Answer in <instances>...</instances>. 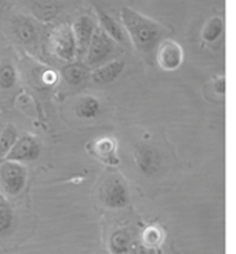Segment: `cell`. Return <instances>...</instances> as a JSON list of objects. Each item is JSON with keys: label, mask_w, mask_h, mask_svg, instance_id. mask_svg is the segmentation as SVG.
Wrapping results in <instances>:
<instances>
[{"label": "cell", "mask_w": 236, "mask_h": 254, "mask_svg": "<svg viewBox=\"0 0 236 254\" xmlns=\"http://www.w3.org/2000/svg\"><path fill=\"white\" fill-rule=\"evenodd\" d=\"M120 19L134 49L142 54H151L159 47L162 39L166 35V29L160 24L130 7L121 8Z\"/></svg>", "instance_id": "1"}, {"label": "cell", "mask_w": 236, "mask_h": 254, "mask_svg": "<svg viewBox=\"0 0 236 254\" xmlns=\"http://www.w3.org/2000/svg\"><path fill=\"white\" fill-rule=\"evenodd\" d=\"M50 45L56 57L59 58L61 61L73 63L77 54V45L72 26H57L51 33Z\"/></svg>", "instance_id": "2"}, {"label": "cell", "mask_w": 236, "mask_h": 254, "mask_svg": "<svg viewBox=\"0 0 236 254\" xmlns=\"http://www.w3.org/2000/svg\"><path fill=\"white\" fill-rule=\"evenodd\" d=\"M0 183L8 196H17L26 184V169L19 162L7 160L0 167Z\"/></svg>", "instance_id": "3"}, {"label": "cell", "mask_w": 236, "mask_h": 254, "mask_svg": "<svg viewBox=\"0 0 236 254\" xmlns=\"http://www.w3.org/2000/svg\"><path fill=\"white\" fill-rule=\"evenodd\" d=\"M101 202L108 207H121L127 203V187L118 174L104 180L100 190Z\"/></svg>", "instance_id": "4"}, {"label": "cell", "mask_w": 236, "mask_h": 254, "mask_svg": "<svg viewBox=\"0 0 236 254\" xmlns=\"http://www.w3.org/2000/svg\"><path fill=\"white\" fill-rule=\"evenodd\" d=\"M114 51V39L109 36L102 28H97L94 36L90 42L86 56V63L89 65H100L105 63Z\"/></svg>", "instance_id": "5"}, {"label": "cell", "mask_w": 236, "mask_h": 254, "mask_svg": "<svg viewBox=\"0 0 236 254\" xmlns=\"http://www.w3.org/2000/svg\"><path fill=\"white\" fill-rule=\"evenodd\" d=\"M40 144L32 135H24L17 140L10 152L6 155V160L11 162H32L40 156Z\"/></svg>", "instance_id": "6"}, {"label": "cell", "mask_w": 236, "mask_h": 254, "mask_svg": "<svg viewBox=\"0 0 236 254\" xmlns=\"http://www.w3.org/2000/svg\"><path fill=\"white\" fill-rule=\"evenodd\" d=\"M184 60L182 47L174 40H165L158 47V64L165 70L178 69Z\"/></svg>", "instance_id": "7"}, {"label": "cell", "mask_w": 236, "mask_h": 254, "mask_svg": "<svg viewBox=\"0 0 236 254\" xmlns=\"http://www.w3.org/2000/svg\"><path fill=\"white\" fill-rule=\"evenodd\" d=\"M89 152L100 162L108 166L119 165V156L116 151V141L111 137H101L91 141L87 145Z\"/></svg>", "instance_id": "8"}, {"label": "cell", "mask_w": 236, "mask_h": 254, "mask_svg": "<svg viewBox=\"0 0 236 254\" xmlns=\"http://www.w3.org/2000/svg\"><path fill=\"white\" fill-rule=\"evenodd\" d=\"M72 29H73V33H75V39H76L77 53L83 54V53L87 51L90 42H91V39L94 36V32L97 29L96 22L89 15H80L73 22Z\"/></svg>", "instance_id": "9"}, {"label": "cell", "mask_w": 236, "mask_h": 254, "mask_svg": "<svg viewBox=\"0 0 236 254\" xmlns=\"http://www.w3.org/2000/svg\"><path fill=\"white\" fill-rule=\"evenodd\" d=\"M11 31H13L14 38L17 39L21 45L35 46L38 42V26L28 17H24V15L15 17L11 22Z\"/></svg>", "instance_id": "10"}, {"label": "cell", "mask_w": 236, "mask_h": 254, "mask_svg": "<svg viewBox=\"0 0 236 254\" xmlns=\"http://www.w3.org/2000/svg\"><path fill=\"white\" fill-rule=\"evenodd\" d=\"M134 159L135 165L138 166L140 172L144 173L145 176L158 172L159 169L160 156L152 146L140 145L138 148H135Z\"/></svg>", "instance_id": "11"}, {"label": "cell", "mask_w": 236, "mask_h": 254, "mask_svg": "<svg viewBox=\"0 0 236 254\" xmlns=\"http://www.w3.org/2000/svg\"><path fill=\"white\" fill-rule=\"evenodd\" d=\"M124 66L126 65L123 61H119V60L111 61V63L105 64V65L100 66L98 69L94 70L91 75V79L97 84H108V83L115 82L116 79L121 75Z\"/></svg>", "instance_id": "12"}, {"label": "cell", "mask_w": 236, "mask_h": 254, "mask_svg": "<svg viewBox=\"0 0 236 254\" xmlns=\"http://www.w3.org/2000/svg\"><path fill=\"white\" fill-rule=\"evenodd\" d=\"M32 13L42 21H50L56 18L61 10V3L58 0H31Z\"/></svg>", "instance_id": "13"}, {"label": "cell", "mask_w": 236, "mask_h": 254, "mask_svg": "<svg viewBox=\"0 0 236 254\" xmlns=\"http://www.w3.org/2000/svg\"><path fill=\"white\" fill-rule=\"evenodd\" d=\"M100 108H101L100 101L96 97L86 95L76 102L75 112H76V116H79L80 119H94L97 115L100 114Z\"/></svg>", "instance_id": "14"}, {"label": "cell", "mask_w": 236, "mask_h": 254, "mask_svg": "<svg viewBox=\"0 0 236 254\" xmlns=\"http://www.w3.org/2000/svg\"><path fill=\"white\" fill-rule=\"evenodd\" d=\"M97 15H98V19H100V25L104 31L108 33L111 38L114 39L115 42H123L124 40V32H123V28H121L115 19L112 18L109 14H107L102 10H97Z\"/></svg>", "instance_id": "15"}, {"label": "cell", "mask_w": 236, "mask_h": 254, "mask_svg": "<svg viewBox=\"0 0 236 254\" xmlns=\"http://www.w3.org/2000/svg\"><path fill=\"white\" fill-rule=\"evenodd\" d=\"M224 32V19L221 17H211L202 31V38L207 43L216 42Z\"/></svg>", "instance_id": "16"}, {"label": "cell", "mask_w": 236, "mask_h": 254, "mask_svg": "<svg viewBox=\"0 0 236 254\" xmlns=\"http://www.w3.org/2000/svg\"><path fill=\"white\" fill-rule=\"evenodd\" d=\"M62 76H64L65 80L69 84L76 86V84H80V83H83L86 80L87 69L84 68L83 65H80V64L70 63L69 65H66L62 69Z\"/></svg>", "instance_id": "17"}, {"label": "cell", "mask_w": 236, "mask_h": 254, "mask_svg": "<svg viewBox=\"0 0 236 254\" xmlns=\"http://www.w3.org/2000/svg\"><path fill=\"white\" fill-rule=\"evenodd\" d=\"M17 83V69L11 63L0 64V89H13Z\"/></svg>", "instance_id": "18"}, {"label": "cell", "mask_w": 236, "mask_h": 254, "mask_svg": "<svg viewBox=\"0 0 236 254\" xmlns=\"http://www.w3.org/2000/svg\"><path fill=\"white\" fill-rule=\"evenodd\" d=\"M17 140H18L17 128L13 125H8L0 135V156L6 158V155L10 152V149L13 148Z\"/></svg>", "instance_id": "19"}, {"label": "cell", "mask_w": 236, "mask_h": 254, "mask_svg": "<svg viewBox=\"0 0 236 254\" xmlns=\"http://www.w3.org/2000/svg\"><path fill=\"white\" fill-rule=\"evenodd\" d=\"M14 216L11 209L4 203H0V235H6L13 227Z\"/></svg>", "instance_id": "20"}, {"label": "cell", "mask_w": 236, "mask_h": 254, "mask_svg": "<svg viewBox=\"0 0 236 254\" xmlns=\"http://www.w3.org/2000/svg\"><path fill=\"white\" fill-rule=\"evenodd\" d=\"M214 90H216L217 94H225V76L224 75H220V76L214 79Z\"/></svg>", "instance_id": "21"}]
</instances>
